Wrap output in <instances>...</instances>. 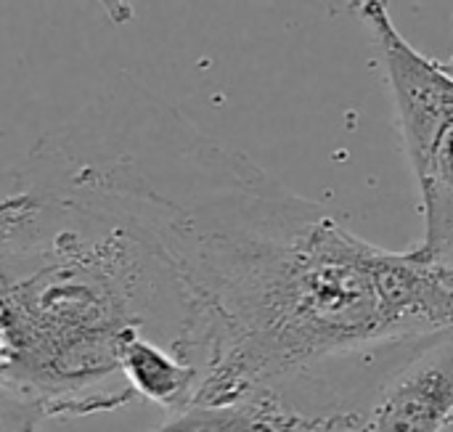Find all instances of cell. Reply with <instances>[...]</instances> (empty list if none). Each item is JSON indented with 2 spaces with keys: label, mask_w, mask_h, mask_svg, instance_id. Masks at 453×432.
I'll use <instances>...</instances> for the list:
<instances>
[{
  "label": "cell",
  "mask_w": 453,
  "mask_h": 432,
  "mask_svg": "<svg viewBox=\"0 0 453 432\" xmlns=\"http://www.w3.org/2000/svg\"><path fill=\"white\" fill-rule=\"evenodd\" d=\"M117 364L122 380L135 393V398L151 401L170 414L194 406L199 374L167 348L146 337H130L122 343Z\"/></svg>",
  "instance_id": "cell-5"
},
{
  "label": "cell",
  "mask_w": 453,
  "mask_h": 432,
  "mask_svg": "<svg viewBox=\"0 0 453 432\" xmlns=\"http://www.w3.org/2000/svg\"><path fill=\"white\" fill-rule=\"evenodd\" d=\"M353 11L377 40L422 194L425 234L411 252L422 260H446L453 250V72L401 35L385 0H353Z\"/></svg>",
  "instance_id": "cell-2"
},
{
  "label": "cell",
  "mask_w": 453,
  "mask_h": 432,
  "mask_svg": "<svg viewBox=\"0 0 453 432\" xmlns=\"http://www.w3.org/2000/svg\"><path fill=\"white\" fill-rule=\"evenodd\" d=\"M96 3L106 11V16L111 19V24H127L133 19L130 0H96Z\"/></svg>",
  "instance_id": "cell-7"
},
{
  "label": "cell",
  "mask_w": 453,
  "mask_h": 432,
  "mask_svg": "<svg viewBox=\"0 0 453 432\" xmlns=\"http://www.w3.org/2000/svg\"><path fill=\"white\" fill-rule=\"evenodd\" d=\"M453 425V332L430 337L385 377L350 432H446Z\"/></svg>",
  "instance_id": "cell-3"
},
{
  "label": "cell",
  "mask_w": 453,
  "mask_h": 432,
  "mask_svg": "<svg viewBox=\"0 0 453 432\" xmlns=\"http://www.w3.org/2000/svg\"><path fill=\"white\" fill-rule=\"evenodd\" d=\"M165 228L204 329L194 406L453 332V266L377 247L204 133L175 159Z\"/></svg>",
  "instance_id": "cell-1"
},
{
  "label": "cell",
  "mask_w": 453,
  "mask_h": 432,
  "mask_svg": "<svg viewBox=\"0 0 453 432\" xmlns=\"http://www.w3.org/2000/svg\"><path fill=\"white\" fill-rule=\"evenodd\" d=\"M50 420L48 406L13 388L0 366V432H37Z\"/></svg>",
  "instance_id": "cell-6"
},
{
  "label": "cell",
  "mask_w": 453,
  "mask_h": 432,
  "mask_svg": "<svg viewBox=\"0 0 453 432\" xmlns=\"http://www.w3.org/2000/svg\"><path fill=\"white\" fill-rule=\"evenodd\" d=\"M340 430L329 417L311 414L281 396H260L226 406H188L173 412L154 432H321Z\"/></svg>",
  "instance_id": "cell-4"
}]
</instances>
